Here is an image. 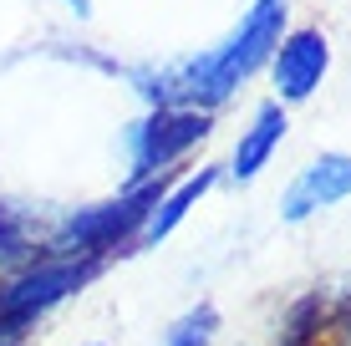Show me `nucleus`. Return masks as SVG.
I'll use <instances>...</instances> for the list:
<instances>
[{
    "instance_id": "1",
    "label": "nucleus",
    "mask_w": 351,
    "mask_h": 346,
    "mask_svg": "<svg viewBox=\"0 0 351 346\" xmlns=\"http://www.w3.org/2000/svg\"><path fill=\"white\" fill-rule=\"evenodd\" d=\"M285 36V0H255L234 31L219 46L199 56H178L163 66H132L148 107H193V112H219V107L245 87L255 71L270 62V51Z\"/></svg>"
},
{
    "instance_id": "2",
    "label": "nucleus",
    "mask_w": 351,
    "mask_h": 346,
    "mask_svg": "<svg viewBox=\"0 0 351 346\" xmlns=\"http://www.w3.org/2000/svg\"><path fill=\"white\" fill-rule=\"evenodd\" d=\"M168 188V178L158 184H138L128 194L107 199V204H92V209H71L62 224H51L46 234V255H66V260H97L107 265V255H117V245H138L143 224H148L158 194Z\"/></svg>"
},
{
    "instance_id": "3",
    "label": "nucleus",
    "mask_w": 351,
    "mask_h": 346,
    "mask_svg": "<svg viewBox=\"0 0 351 346\" xmlns=\"http://www.w3.org/2000/svg\"><path fill=\"white\" fill-rule=\"evenodd\" d=\"M214 127V112H193V107H148L138 123L128 127V163H132V184H158L168 178L173 163H184Z\"/></svg>"
},
{
    "instance_id": "4",
    "label": "nucleus",
    "mask_w": 351,
    "mask_h": 346,
    "mask_svg": "<svg viewBox=\"0 0 351 346\" xmlns=\"http://www.w3.org/2000/svg\"><path fill=\"white\" fill-rule=\"evenodd\" d=\"M97 275H102V265H97V260L41 255V260H31V265L10 270V275L0 280V316L31 331L46 311H56V306L71 301L77 291H87Z\"/></svg>"
},
{
    "instance_id": "5",
    "label": "nucleus",
    "mask_w": 351,
    "mask_h": 346,
    "mask_svg": "<svg viewBox=\"0 0 351 346\" xmlns=\"http://www.w3.org/2000/svg\"><path fill=\"white\" fill-rule=\"evenodd\" d=\"M270 82H275V102L280 107H295V102H311L316 87L331 71V41H326L321 26H295L280 36V46L270 51Z\"/></svg>"
},
{
    "instance_id": "6",
    "label": "nucleus",
    "mask_w": 351,
    "mask_h": 346,
    "mask_svg": "<svg viewBox=\"0 0 351 346\" xmlns=\"http://www.w3.org/2000/svg\"><path fill=\"white\" fill-rule=\"evenodd\" d=\"M341 199H351V153H316L280 194V219L306 224L311 214L336 209Z\"/></svg>"
},
{
    "instance_id": "7",
    "label": "nucleus",
    "mask_w": 351,
    "mask_h": 346,
    "mask_svg": "<svg viewBox=\"0 0 351 346\" xmlns=\"http://www.w3.org/2000/svg\"><path fill=\"white\" fill-rule=\"evenodd\" d=\"M285 127H290V117H285V107L280 102H260L255 107V117H250V127H239V138H234V153H229V178L234 184H255V178L270 169V158L280 153V143H285Z\"/></svg>"
},
{
    "instance_id": "8",
    "label": "nucleus",
    "mask_w": 351,
    "mask_h": 346,
    "mask_svg": "<svg viewBox=\"0 0 351 346\" xmlns=\"http://www.w3.org/2000/svg\"><path fill=\"white\" fill-rule=\"evenodd\" d=\"M214 184H219V169H193V173L178 178V184H168L163 194H158V204H153V214H148V224H143L138 245H143V249H153L158 240H168V234H173L178 224H184L189 214L199 209V199L209 194Z\"/></svg>"
},
{
    "instance_id": "9",
    "label": "nucleus",
    "mask_w": 351,
    "mask_h": 346,
    "mask_svg": "<svg viewBox=\"0 0 351 346\" xmlns=\"http://www.w3.org/2000/svg\"><path fill=\"white\" fill-rule=\"evenodd\" d=\"M46 234H51V230H46ZM46 234L36 230L16 204H0V265H5V275L46 255Z\"/></svg>"
},
{
    "instance_id": "10",
    "label": "nucleus",
    "mask_w": 351,
    "mask_h": 346,
    "mask_svg": "<svg viewBox=\"0 0 351 346\" xmlns=\"http://www.w3.org/2000/svg\"><path fill=\"white\" fill-rule=\"evenodd\" d=\"M326 326H331V311H326V295H300L285 316V331H280V346H321L326 341Z\"/></svg>"
},
{
    "instance_id": "11",
    "label": "nucleus",
    "mask_w": 351,
    "mask_h": 346,
    "mask_svg": "<svg viewBox=\"0 0 351 346\" xmlns=\"http://www.w3.org/2000/svg\"><path fill=\"white\" fill-rule=\"evenodd\" d=\"M214 336H219V311L209 301H199L163 331V346H214Z\"/></svg>"
},
{
    "instance_id": "12",
    "label": "nucleus",
    "mask_w": 351,
    "mask_h": 346,
    "mask_svg": "<svg viewBox=\"0 0 351 346\" xmlns=\"http://www.w3.org/2000/svg\"><path fill=\"white\" fill-rule=\"evenodd\" d=\"M331 326H336V331H331V336L351 346V295H346V301H341V311H336V321H331Z\"/></svg>"
},
{
    "instance_id": "13",
    "label": "nucleus",
    "mask_w": 351,
    "mask_h": 346,
    "mask_svg": "<svg viewBox=\"0 0 351 346\" xmlns=\"http://www.w3.org/2000/svg\"><path fill=\"white\" fill-rule=\"evenodd\" d=\"M0 346H26V326H16V321L0 316Z\"/></svg>"
},
{
    "instance_id": "14",
    "label": "nucleus",
    "mask_w": 351,
    "mask_h": 346,
    "mask_svg": "<svg viewBox=\"0 0 351 346\" xmlns=\"http://www.w3.org/2000/svg\"><path fill=\"white\" fill-rule=\"evenodd\" d=\"M66 5H71V10H77V16H87V0H66Z\"/></svg>"
},
{
    "instance_id": "15",
    "label": "nucleus",
    "mask_w": 351,
    "mask_h": 346,
    "mask_svg": "<svg viewBox=\"0 0 351 346\" xmlns=\"http://www.w3.org/2000/svg\"><path fill=\"white\" fill-rule=\"evenodd\" d=\"M331 346H346V341H336V336H331Z\"/></svg>"
},
{
    "instance_id": "16",
    "label": "nucleus",
    "mask_w": 351,
    "mask_h": 346,
    "mask_svg": "<svg viewBox=\"0 0 351 346\" xmlns=\"http://www.w3.org/2000/svg\"><path fill=\"white\" fill-rule=\"evenodd\" d=\"M87 346H102V341H87Z\"/></svg>"
}]
</instances>
